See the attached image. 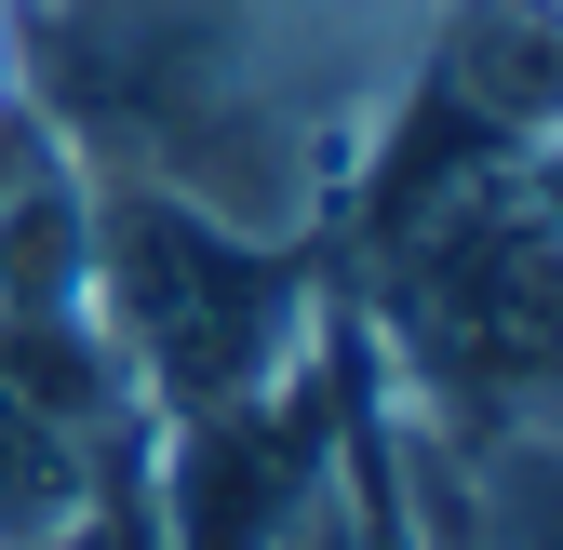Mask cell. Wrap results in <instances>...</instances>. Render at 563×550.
<instances>
[{
	"mask_svg": "<svg viewBox=\"0 0 563 550\" xmlns=\"http://www.w3.org/2000/svg\"><path fill=\"white\" fill-rule=\"evenodd\" d=\"M81 283H95L108 363H121L148 430L229 417V403L282 389L322 350L309 242H255L148 175H81Z\"/></svg>",
	"mask_w": 563,
	"mask_h": 550,
	"instance_id": "6da1fadb",
	"label": "cell"
},
{
	"mask_svg": "<svg viewBox=\"0 0 563 550\" xmlns=\"http://www.w3.org/2000/svg\"><path fill=\"white\" fill-rule=\"evenodd\" d=\"M363 322H322V350L229 403V417H175L162 430V470H148V524L162 550H296L335 497V470H349V417H363Z\"/></svg>",
	"mask_w": 563,
	"mask_h": 550,
	"instance_id": "7a4b0ae2",
	"label": "cell"
},
{
	"mask_svg": "<svg viewBox=\"0 0 563 550\" xmlns=\"http://www.w3.org/2000/svg\"><path fill=\"white\" fill-rule=\"evenodd\" d=\"M108 457H121V443H81V430H67L14 363H0V550H41L67 510L95 497V470H108Z\"/></svg>",
	"mask_w": 563,
	"mask_h": 550,
	"instance_id": "3957f363",
	"label": "cell"
},
{
	"mask_svg": "<svg viewBox=\"0 0 563 550\" xmlns=\"http://www.w3.org/2000/svg\"><path fill=\"white\" fill-rule=\"evenodd\" d=\"M0 95H14V0H0Z\"/></svg>",
	"mask_w": 563,
	"mask_h": 550,
	"instance_id": "277c9868",
	"label": "cell"
}]
</instances>
